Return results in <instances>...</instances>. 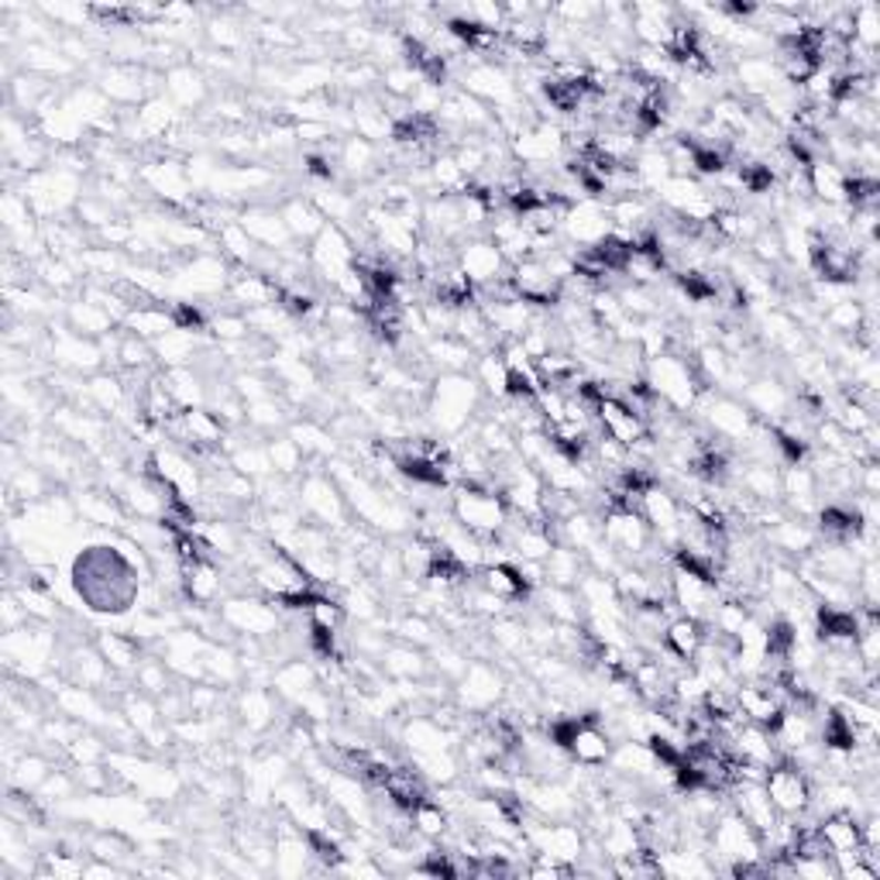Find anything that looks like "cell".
<instances>
[{
	"label": "cell",
	"instance_id": "2e32d148",
	"mask_svg": "<svg viewBox=\"0 0 880 880\" xmlns=\"http://www.w3.org/2000/svg\"><path fill=\"white\" fill-rule=\"evenodd\" d=\"M379 664H383V671H386L389 678H396V681H423V678L433 671V668H430V660L423 657V650L413 647V643H402V640H396V643H389V647L383 650Z\"/></svg>",
	"mask_w": 880,
	"mask_h": 880
},
{
	"label": "cell",
	"instance_id": "4fadbf2b",
	"mask_svg": "<svg viewBox=\"0 0 880 880\" xmlns=\"http://www.w3.org/2000/svg\"><path fill=\"white\" fill-rule=\"evenodd\" d=\"M736 83L743 90V97L757 104L761 97H767L771 90H777L784 80H781V70L771 55H740L736 59Z\"/></svg>",
	"mask_w": 880,
	"mask_h": 880
},
{
	"label": "cell",
	"instance_id": "5b68a950",
	"mask_svg": "<svg viewBox=\"0 0 880 880\" xmlns=\"http://www.w3.org/2000/svg\"><path fill=\"white\" fill-rule=\"evenodd\" d=\"M296 506L306 516V523H317L324 530H344L348 526V499L341 485L324 475V471H310L296 489Z\"/></svg>",
	"mask_w": 880,
	"mask_h": 880
},
{
	"label": "cell",
	"instance_id": "30bf717a",
	"mask_svg": "<svg viewBox=\"0 0 880 880\" xmlns=\"http://www.w3.org/2000/svg\"><path fill=\"white\" fill-rule=\"evenodd\" d=\"M561 234L568 238L572 244H582V248H591L599 244L606 234H612V220H609V207H603L599 200H578L568 207L564 213V224H561Z\"/></svg>",
	"mask_w": 880,
	"mask_h": 880
},
{
	"label": "cell",
	"instance_id": "cb8c5ba5",
	"mask_svg": "<svg viewBox=\"0 0 880 880\" xmlns=\"http://www.w3.org/2000/svg\"><path fill=\"white\" fill-rule=\"evenodd\" d=\"M142 179L148 182L151 193H159L166 200H186V193H190V172L172 159L169 163H148L142 169Z\"/></svg>",
	"mask_w": 880,
	"mask_h": 880
},
{
	"label": "cell",
	"instance_id": "8fae6325",
	"mask_svg": "<svg viewBox=\"0 0 880 880\" xmlns=\"http://www.w3.org/2000/svg\"><path fill=\"white\" fill-rule=\"evenodd\" d=\"M764 537L774 551H781L784 557H788V564L808 557L815 551V544H819V530H815L811 523L798 520V516H784L777 520L774 526L764 530Z\"/></svg>",
	"mask_w": 880,
	"mask_h": 880
},
{
	"label": "cell",
	"instance_id": "ba28073f",
	"mask_svg": "<svg viewBox=\"0 0 880 880\" xmlns=\"http://www.w3.org/2000/svg\"><path fill=\"white\" fill-rule=\"evenodd\" d=\"M458 269L468 275V282L475 290H485V286H492V282L510 275L506 255H502V251L489 241V234L461 241V248H458Z\"/></svg>",
	"mask_w": 880,
	"mask_h": 880
},
{
	"label": "cell",
	"instance_id": "5bb4252c",
	"mask_svg": "<svg viewBox=\"0 0 880 880\" xmlns=\"http://www.w3.org/2000/svg\"><path fill=\"white\" fill-rule=\"evenodd\" d=\"M97 650L107 657V664L114 668L117 678H135L138 664L145 660L142 640L135 633H97Z\"/></svg>",
	"mask_w": 880,
	"mask_h": 880
},
{
	"label": "cell",
	"instance_id": "f546056e",
	"mask_svg": "<svg viewBox=\"0 0 880 880\" xmlns=\"http://www.w3.org/2000/svg\"><path fill=\"white\" fill-rule=\"evenodd\" d=\"M389 630H392V637L396 640H402V643H413V647H433V643H440L437 640V633H433V626H430V619L427 616H420V612H410V616H399L396 622H389Z\"/></svg>",
	"mask_w": 880,
	"mask_h": 880
},
{
	"label": "cell",
	"instance_id": "6da1fadb",
	"mask_svg": "<svg viewBox=\"0 0 880 880\" xmlns=\"http://www.w3.org/2000/svg\"><path fill=\"white\" fill-rule=\"evenodd\" d=\"M73 588L93 612L121 616V612H128L142 595L138 564L111 544L86 547L73 561Z\"/></svg>",
	"mask_w": 880,
	"mask_h": 880
},
{
	"label": "cell",
	"instance_id": "8992f818",
	"mask_svg": "<svg viewBox=\"0 0 880 880\" xmlns=\"http://www.w3.org/2000/svg\"><path fill=\"white\" fill-rule=\"evenodd\" d=\"M709 850L726 860V867L730 863H743V860H764V842H761L757 829L746 826L733 808H726L712 823Z\"/></svg>",
	"mask_w": 880,
	"mask_h": 880
},
{
	"label": "cell",
	"instance_id": "1f68e13d",
	"mask_svg": "<svg viewBox=\"0 0 880 880\" xmlns=\"http://www.w3.org/2000/svg\"><path fill=\"white\" fill-rule=\"evenodd\" d=\"M207 39H210L213 49L234 55V52L244 45V24H238V21H231V18H217V21L207 24Z\"/></svg>",
	"mask_w": 880,
	"mask_h": 880
},
{
	"label": "cell",
	"instance_id": "4316f807",
	"mask_svg": "<svg viewBox=\"0 0 880 880\" xmlns=\"http://www.w3.org/2000/svg\"><path fill=\"white\" fill-rule=\"evenodd\" d=\"M471 375H475V383L482 386V396H492L499 402L510 396V368H506V362H502L499 348L479 355L475 365H471Z\"/></svg>",
	"mask_w": 880,
	"mask_h": 880
},
{
	"label": "cell",
	"instance_id": "484cf974",
	"mask_svg": "<svg viewBox=\"0 0 880 880\" xmlns=\"http://www.w3.org/2000/svg\"><path fill=\"white\" fill-rule=\"evenodd\" d=\"M375 163H379V145L368 142V138H344L341 148H337V166L344 176H352V179H365L375 172Z\"/></svg>",
	"mask_w": 880,
	"mask_h": 880
},
{
	"label": "cell",
	"instance_id": "9a60e30c",
	"mask_svg": "<svg viewBox=\"0 0 880 880\" xmlns=\"http://www.w3.org/2000/svg\"><path fill=\"white\" fill-rule=\"evenodd\" d=\"M819 832L829 846V853H857L863 850V836H860V815L853 811H829L819 819Z\"/></svg>",
	"mask_w": 880,
	"mask_h": 880
},
{
	"label": "cell",
	"instance_id": "ac0fdd59",
	"mask_svg": "<svg viewBox=\"0 0 880 880\" xmlns=\"http://www.w3.org/2000/svg\"><path fill=\"white\" fill-rule=\"evenodd\" d=\"M423 355L433 368L440 371H471V365H475V352L468 348L464 341H458L454 334H433L427 337L423 344Z\"/></svg>",
	"mask_w": 880,
	"mask_h": 880
},
{
	"label": "cell",
	"instance_id": "83f0119b",
	"mask_svg": "<svg viewBox=\"0 0 880 880\" xmlns=\"http://www.w3.org/2000/svg\"><path fill=\"white\" fill-rule=\"evenodd\" d=\"M265 451H269L272 471H275V475H282V479L300 475V468H303V461H306L303 448L296 444V440H293L290 433H286V437H272V440H265Z\"/></svg>",
	"mask_w": 880,
	"mask_h": 880
},
{
	"label": "cell",
	"instance_id": "4dcf8cb0",
	"mask_svg": "<svg viewBox=\"0 0 880 880\" xmlns=\"http://www.w3.org/2000/svg\"><path fill=\"white\" fill-rule=\"evenodd\" d=\"M49 764L39 757V753H24V757L14 764L11 771V784H18L21 792H39L42 788V781L49 777Z\"/></svg>",
	"mask_w": 880,
	"mask_h": 880
},
{
	"label": "cell",
	"instance_id": "d6986e66",
	"mask_svg": "<svg viewBox=\"0 0 880 880\" xmlns=\"http://www.w3.org/2000/svg\"><path fill=\"white\" fill-rule=\"evenodd\" d=\"M166 93L169 101L182 111H193L207 101V76L193 70L190 62H182L176 70H166Z\"/></svg>",
	"mask_w": 880,
	"mask_h": 880
},
{
	"label": "cell",
	"instance_id": "7a4b0ae2",
	"mask_svg": "<svg viewBox=\"0 0 880 880\" xmlns=\"http://www.w3.org/2000/svg\"><path fill=\"white\" fill-rule=\"evenodd\" d=\"M482 386L468 371H440L427 392V423L437 433H461L479 417Z\"/></svg>",
	"mask_w": 880,
	"mask_h": 880
},
{
	"label": "cell",
	"instance_id": "9c48e42d",
	"mask_svg": "<svg viewBox=\"0 0 880 880\" xmlns=\"http://www.w3.org/2000/svg\"><path fill=\"white\" fill-rule=\"evenodd\" d=\"M502 695H506V681L502 674L485 664V660H475V664H468L464 674L458 678V691H454V702L464 709V712H479L485 715Z\"/></svg>",
	"mask_w": 880,
	"mask_h": 880
},
{
	"label": "cell",
	"instance_id": "f1b7e54d",
	"mask_svg": "<svg viewBox=\"0 0 880 880\" xmlns=\"http://www.w3.org/2000/svg\"><path fill=\"white\" fill-rule=\"evenodd\" d=\"M290 437L303 448V454H317V458H331L334 454V433H327L317 420H293L290 423Z\"/></svg>",
	"mask_w": 880,
	"mask_h": 880
},
{
	"label": "cell",
	"instance_id": "44dd1931",
	"mask_svg": "<svg viewBox=\"0 0 880 880\" xmlns=\"http://www.w3.org/2000/svg\"><path fill=\"white\" fill-rule=\"evenodd\" d=\"M279 217H282V224H286V231L293 234V241L296 238L313 241L327 228V217L321 213V207L313 200H303V197H290L279 207Z\"/></svg>",
	"mask_w": 880,
	"mask_h": 880
},
{
	"label": "cell",
	"instance_id": "d6a6232c",
	"mask_svg": "<svg viewBox=\"0 0 880 880\" xmlns=\"http://www.w3.org/2000/svg\"><path fill=\"white\" fill-rule=\"evenodd\" d=\"M90 853L97 860H121L132 853V842L124 839L121 832H101L97 839L90 842Z\"/></svg>",
	"mask_w": 880,
	"mask_h": 880
},
{
	"label": "cell",
	"instance_id": "7c38bea8",
	"mask_svg": "<svg viewBox=\"0 0 880 880\" xmlns=\"http://www.w3.org/2000/svg\"><path fill=\"white\" fill-rule=\"evenodd\" d=\"M238 224L248 231V238L255 241L262 251H275V255H282V251H290L293 234L286 231V224H282L279 210H269V207H248V210L238 217Z\"/></svg>",
	"mask_w": 880,
	"mask_h": 880
},
{
	"label": "cell",
	"instance_id": "ffe728a7",
	"mask_svg": "<svg viewBox=\"0 0 880 880\" xmlns=\"http://www.w3.org/2000/svg\"><path fill=\"white\" fill-rule=\"evenodd\" d=\"M238 719L248 733H262L275 722V695L262 684H248L238 695Z\"/></svg>",
	"mask_w": 880,
	"mask_h": 880
},
{
	"label": "cell",
	"instance_id": "277c9868",
	"mask_svg": "<svg viewBox=\"0 0 880 880\" xmlns=\"http://www.w3.org/2000/svg\"><path fill=\"white\" fill-rule=\"evenodd\" d=\"M451 516L479 541H499L510 526V506L492 485H464L451 499Z\"/></svg>",
	"mask_w": 880,
	"mask_h": 880
},
{
	"label": "cell",
	"instance_id": "52a82bcc",
	"mask_svg": "<svg viewBox=\"0 0 880 880\" xmlns=\"http://www.w3.org/2000/svg\"><path fill=\"white\" fill-rule=\"evenodd\" d=\"M764 792L771 798V805L777 808V815H802L811 802V777L788 757H781L777 764H771L764 771Z\"/></svg>",
	"mask_w": 880,
	"mask_h": 880
},
{
	"label": "cell",
	"instance_id": "7402d4cb",
	"mask_svg": "<svg viewBox=\"0 0 880 880\" xmlns=\"http://www.w3.org/2000/svg\"><path fill=\"white\" fill-rule=\"evenodd\" d=\"M588 564H585V554L568 547V544H554L547 561H544V575H547V585H561V588H578V582L585 578Z\"/></svg>",
	"mask_w": 880,
	"mask_h": 880
},
{
	"label": "cell",
	"instance_id": "603a6c76",
	"mask_svg": "<svg viewBox=\"0 0 880 880\" xmlns=\"http://www.w3.org/2000/svg\"><path fill=\"white\" fill-rule=\"evenodd\" d=\"M52 352L62 365H70L76 371H93L104 365V352L93 344V337H83V334H59L52 337Z\"/></svg>",
	"mask_w": 880,
	"mask_h": 880
},
{
	"label": "cell",
	"instance_id": "d4e9b609",
	"mask_svg": "<svg viewBox=\"0 0 880 880\" xmlns=\"http://www.w3.org/2000/svg\"><path fill=\"white\" fill-rule=\"evenodd\" d=\"M702 640H705V622L691 619V616H674L664 630V650H671L684 664H691V657L699 653Z\"/></svg>",
	"mask_w": 880,
	"mask_h": 880
},
{
	"label": "cell",
	"instance_id": "e0dca14e",
	"mask_svg": "<svg viewBox=\"0 0 880 880\" xmlns=\"http://www.w3.org/2000/svg\"><path fill=\"white\" fill-rule=\"evenodd\" d=\"M479 585L489 588L492 595L506 603H520L530 595V585L523 582L516 561H492V564H482L479 568Z\"/></svg>",
	"mask_w": 880,
	"mask_h": 880
},
{
	"label": "cell",
	"instance_id": "3957f363",
	"mask_svg": "<svg viewBox=\"0 0 880 880\" xmlns=\"http://www.w3.org/2000/svg\"><path fill=\"white\" fill-rule=\"evenodd\" d=\"M643 379L653 389V396L664 399L674 413H688L691 406H695V399L702 396V389H705L695 362H688V355H674V352L647 358Z\"/></svg>",
	"mask_w": 880,
	"mask_h": 880
}]
</instances>
